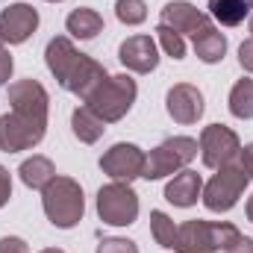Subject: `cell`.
Returning <instances> with one entry per match:
<instances>
[{
	"mask_svg": "<svg viewBox=\"0 0 253 253\" xmlns=\"http://www.w3.org/2000/svg\"><path fill=\"white\" fill-rule=\"evenodd\" d=\"M44 62H47V71L56 77V83L62 85L65 91L77 94L83 103L112 77L97 59H91L88 53H83L68 36H56V39L47 42Z\"/></svg>",
	"mask_w": 253,
	"mask_h": 253,
	"instance_id": "obj_1",
	"label": "cell"
},
{
	"mask_svg": "<svg viewBox=\"0 0 253 253\" xmlns=\"http://www.w3.org/2000/svg\"><path fill=\"white\" fill-rule=\"evenodd\" d=\"M42 206L47 221L56 230H71L83 221L85 215V194L83 186L74 177H53L44 189H42Z\"/></svg>",
	"mask_w": 253,
	"mask_h": 253,
	"instance_id": "obj_2",
	"label": "cell"
},
{
	"mask_svg": "<svg viewBox=\"0 0 253 253\" xmlns=\"http://www.w3.org/2000/svg\"><path fill=\"white\" fill-rule=\"evenodd\" d=\"M239 227L230 221H186L177 230V253H218L230 251L239 239Z\"/></svg>",
	"mask_w": 253,
	"mask_h": 253,
	"instance_id": "obj_3",
	"label": "cell"
},
{
	"mask_svg": "<svg viewBox=\"0 0 253 253\" xmlns=\"http://www.w3.org/2000/svg\"><path fill=\"white\" fill-rule=\"evenodd\" d=\"M200 144L197 138L191 135H171L165 138L162 144H156L150 153H147V162H144V180H165L183 168H189L197 156Z\"/></svg>",
	"mask_w": 253,
	"mask_h": 253,
	"instance_id": "obj_4",
	"label": "cell"
},
{
	"mask_svg": "<svg viewBox=\"0 0 253 253\" xmlns=\"http://www.w3.org/2000/svg\"><path fill=\"white\" fill-rule=\"evenodd\" d=\"M135 97H138L135 80H132L129 74H115V77H109V80L85 100V106H88L94 115H100L106 124H115V121H121L126 112L132 109Z\"/></svg>",
	"mask_w": 253,
	"mask_h": 253,
	"instance_id": "obj_5",
	"label": "cell"
},
{
	"mask_svg": "<svg viewBox=\"0 0 253 253\" xmlns=\"http://www.w3.org/2000/svg\"><path fill=\"white\" fill-rule=\"evenodd\" d=\"M248 183H251V177L245 174V168L236 162V165H227V168H218L215 174H212V180L209 183H203V194H200V200H203V206L209 209V212H230L236 203H239V197L245 194L248 189Z\"/></svg>",
	"mask_w": 253,
	"mask_h": 253,
	"instance_id": "obj_6",
	"label": "cell"
},
{
	"mask_svg": "<svg viewBox=\"0 0 253 253\" xmlns=\"http://www.w3.org/2000/svg\"><path fill=\"white\" fill-rule=\"evenodd\" d=\"M138 209H141L138 194H135V189L129 183L112 180V183L100 186V191H97V215L109 227H129V224H135L138 221Z\"/></svg>",
	"mask_w": 253,
	"mask_h": 253,
	"instance_id": "obj_7",
	"label": "cell"
},
{
	"mask_svg": "<svg viewBox=\"0 0 253 253\" xmlns=\"http://www.w3.org/2000/svg\"><path fill=\"white\" fill-rule=\"evenodd\" d=\"M47 132V121H39L33 115L24 112H6L0 115V150L3 153H21V150H33L42 144Z\"/></svg>",
	"mask_w": 253,
	"mask_h": 253,
	"instance_id": "obj_8",
	"label": "cell"
},
{
	"mask_svg": "<svg viewBox=\"0 0 253 253\" xmlns=\"http://www.w3.org/2000/svg\"><path fill=\"white\" fill-rule=\"evenodd\" d=\"M200 159L206 168L218 171V168H227V165H236L239 162V153H242V141L236 135V129L224 124H209L200 129Z\"/></svg>",
	"mask_w": 253,
	"mask_h": 253,
	"instance_id": "obj_9",
	"label": "cell"
},
{
	"mask_svg": "<svg viewBox=\"0 0 253 253\" xmlns=\"http://www.w3.org/2000/svg\"><path fill=\"white\" fill-rule=\"evenodd\" d=\"M144 162H147V153L132 144V141H118L112 144L103 156H100V171L109 177V180H118V183H132L144 174Z\"/></svg>",
	"mask_w": 253,
	"mask_h": 253,
	"instance_id": "obj_10",
	"label": "cell"
},
{
	"mask_svg": "<svg viewBox=\"0 0 253 253\" xmlns=\"http://www.w3.org/2000/svg\"><path fill=\"white\" fill-rule=\"evenodd\" d=\"M159 24L171 27L180 36H191V39L200 36V33H206L209 27H215L212 18H209V12H200L189 0H171V3H165L162 12H159Z\"/></svg>",
	"mask_w": 253,
	"mask_h": 253,
	"instance_id": "obj_11",
	"label": "cell"
},
{
	"mask_svg": "<svg viewBox=\"0 0 253 253\" xmlns=\"http://www.w3.org/2000/svg\"><path fill=\"white\" fill-rule=\"evenodd\" d=\"M6 97H9V103H12L15 112H24V115L39 118V121H47L50 94H47V88H44L39 80H18V83H9Z\"/></svg>",
	"mask_w": 253,
	"mask_h": 253,
	"instance_id": "obj_12",
	"label": "cell"
},
{
	"mask_svg": "<svg viewBox=\"0 0 253 253\" xmlns=\"http://www.w3.org/2000/svg\"><path fill=\"white\" fill-rule=\"evenodd\" d=\"M165 109H168V115L177 121V124H197L200 118H203V109H206V103H203V91L197 88V85H191V83H177V85H171L168 88V94H165Z\"/></svg>",
	"mask_w": 253,
	"mask_h": 253,
	"instance_id": "obj_13",
	"label": "cell"
},
{
	"mask_svg": "<svg viewBox=\"0 0 253 253\" xmlns=\"http://www.w3.org/2000/svg\"><path fill=\"white\" fill-rule=\"evenodd\" d=\"M39 30V12L30 3H12L0 12L3 44H24Z\"/></svg>",
	"mask_w": 253,
	"mask_h": 253,
	"instance_id": "obj_14",
	"label": "cell"
},
{
	"mask_svg": "<svg viewBox=\"0 0 253 253\" xmlns=\"http://www.w3.org/2000/svg\"><path fill=\"white\" fill-rule=\"evenodd\" d=\"M118 59L132 74H150L159 65V44L150 36H129L118 47Z\"/></svg>",
	"mask_w": 253,
	"mask_h": 253,
	"instance_id": "obj_15",
	"label": "cell"
},
{
	"mask_svg": "<svg viewBox=\"0 0 253 253\" xmlns=\"http://www.w3.org/2000/svg\"><path fill=\"white\" fill-rule=\"evenodd\" d=\"M200 194H203V177L197 171H189V168L177 171L168 180V186H165V200L174 203V206H180V209L194 206L200 200Z\"/></svg>",
	"mask_w": 253,
	"mask_h": 253,
	"instance_id": "obj_16",
	"label": "cell"
},
{
	"mask_svg": "<svg viewBox=\"0 0 253 253\" xmlns=\"http://www.w3.org/2000/svg\"><path fill=\"white\" fill-rule=\"evenodd\" d=\"M65 30H68L71 39H80V42L97 39V33H103V15H100L97 9L80 6V9H74V12L65 18Z\"/></svg>",
	"mask_w": 253,
	"mask_h": 253,
	"instance_id": "obj_17",
	"label": "cell"
},
{
	"mask_svg": "<svg viewBox=\"0 0 253 253\" xmlns=\"http://www.w3.org/2000/svg\"><path fill=\"white\" fill-rule=\"evenodd\" d=\"M253 15V0H209V18L221 27H239Z\"/></svg>",
	"mask_w": 253,
	"mask_h": 253,
	"instance_id": "obj_18",
	"label": "cell"
},
{
	"mask_svg": "<svg viewBox=\"0 0 253 253\" xmlns=\"http://www.w3.org/2000/svg\"><path fill=\"white\" fill-rule=\"evenodd\" d=\"M18 177H21V183L27 186V189H36L42 191L53 177H56V165L47 159V156H30V159H24L21 162V168H18Z\"/></svg>",
	"mask_w": 253,
	"mask_h": 253,
	"instance_id": "obj_19",
	"label": "cell"
},
{
	"mask_svg": "<svg viewBox=\"0 0 253 253\" xmlns=\"http://www.w3.org/2000/svg\"><path fill=\"white\" fill-rule=\"evenodd\" d=\"M191 42H194V56H197L200 62L218 65L224 56H227V36H224L218 27H209L206 33L194 36Z\"/></svg>",
	"mask_w": 253,
	"mask_h": 253,
	"instance_id": "obj_20",
	"label": "cell"
},
{
	"mask_svg": "<svg viewBox=\"0 0 253 253\" xmlns=\"http://www.w3.org/2000/svg\"><path fill=\"white\" fill-rule=\"evenodd\" d=\"M71 129H74V135H77L83 144H94V141H100V135H103V129H106V121H103L100 115H94V112L83 103V106H77L74 115H71Z\"/></svg>",
	"mask_w": 253,
	"mask_h": 253,
	"instance_id": "obj_21",
	"label": "cell"
},
{
	"mask_svg": "<svg viewBox=\"0 0 253 253\" xmlns=\"http://www.w3.org/2000/svg\"><path fill=\"white\" fill-rule=\"evenodd\" d=\"M230 115L239 121H251L253 118V80L242 77L233 88H230Z\"/></svg>",
	"mask_w": 253,
	"mask_h": 253,
	"instance_id": "obj_22",
	"label": "cell"
},
{
	"mask_svg": "<svg viewBox=\"0 0 253 253\" xmlns=\"http://www.w3.org/2000/svg\"><path fill=\"white\" fill-rule=\"evenodd\" d=\"M177 230H180V224H174L171 215H165L162 209H153L150 212V233H153V239H156L159 248L177 251Z\"/></svg>",
	"mask_w": 253,
	"mask_h": 253,
	"instance_id": "obj_23",
	"label": "cell"
},
{
	"mask_svg": "<svg viewBox=\"0 0 253 253\" xmlns=\"http://www.w3.org/2000/svg\"><path fill=\"white\" fill-rule=\"evenodd\" d=\"M115 18L126 27H138L147 21V3L144 0H115Z\"/></svg>",
	"mask_w": 253,
	"mask_h": 253,
	"instance_id": "obj_24",
	"label": "cell"
},
{
	"mask_svg": "<svg viewBox=\"0 0 253 253\" xmlns=\"http://www.w3.org/2000/svg\"><path fill=\"white\" fill-rule=\"evenodd\" d=\"M156 39H159V47H162L171 59H183V56H186V39H183L180 33H174L171 27L159 24V27H156Z\"/></svg>",
	"mask_w": 253,
	"mask_h": 253,
	"instance_id": "obj_25",
	"label": "cell"
},
{
	"mask_svg": "<svg viewBox=\"0 0 253 253\" xmlns=\"http://www.w3.org/2000/svg\"><path fill=\"white\" fill-rule=\"evenodd\" d=\"M94 253H138V245L132 239H124V236H109L97 245Z\"/></svg>",
	"mask_w": 253,
	"mask_h": 253,
	"instance_id": "obj_26",
	"label": "cell"
},
{
	"mask_svg": "<svg viewBox=\"0 0 253 253\" xmlns=\"http://www.w3.org/2000/svg\"><path fill=\"white\" fill-rule=\"evenodd\" d=\"M12 71H15V59L6 47H0V85H9L12 80Z\"/></svg>",
	"mask_w": 253,
	"mask_h": 253,
	"instance_id": "obj_27",
	"label": "cell"
},
{
	"mask_svg": "<svg viewBox=\"0 0 253 253\" xmlns=\"http://www.w3.org/2000/svg\"><path fill=\"white\" fill-rule=\"evenodd\" d=\"M239 65H242L248 74H253V36L239 44Z\"/></svg>",
	"mask_w": 253,
	"mask_h": 253,
	"instance_id": "obj_28",
	"label": "cell"
},
{
	"mask_svg": "<svg viewBox=\"0 0 253 253\" xmlns=\"http://www.w3.org/2000/svg\"><path fill=\"white\" fill-rule=\"evenodd\" d=\"M0 253H30V248H27L24 239H18V236H6V239H0Z\"/></svg>",
	"mask_w": 253,
	"mask_h": 253,
	"instance_id": "obj_29",
	"label": "cell"
},
{
	"mask_svg": "<svg viewBox=\"0 0 253 253\" xmlns=\"http://www.w3.org/2000/svg\"><path fill=\"white\" fill-rule=\"evenodd\" d=\"M9 197H12V174L0 165V209L9 203Z\"/></svg>",
	"mask_w": 253,
	"mask_h": 253,
	"instance_id": "obj_30",
	"label": "cell"
},
{
	"mask_svg": "<svg viewBox=\"0 0 253 253\" xmlns=\"http://www.w3.org/2000/svg\"><path fill=\"white\" fill-rule=\"evenodd\" d=\"M239 165L245 168V174H248V177L253 180V141L242 147V153H239Z\"/></svg>",
	"mask_w": 253,
	"mask_h": 253,
	"instance_id": "obj_31",
	"label": "cell"
},
{
	"mask_svg": "<svg viewBox=\"0 0 253 253\" xmlns=\"http://www.w3.org/2000/svg\"><path fill=\"white\" fill-rule=\"evenodd\" d=\"M227 253H253V239H251V236H239V239H236V245H233Z\"/></svg>",
	"mask_w": 253,
	"mask_h": 253,
	"instance_id": "obj_32",
	"label": "cell"
},
{
	"mask_svg": "<svg viewBox=\"0 0 253 253\" xmlns=\"http://www.w3.org/2000/svg\"><path fill=\"white\" fill-rule=\"evenodd\" d=\"M245 212H248V221L253 224V194L248 197V206H245Z\"/></svg>",
	"mask_w": 253,
	"mask_h": 253,
	"instance_id": "obj_33",
	"label": "cell"
},
{
	"mask_svg": "<svg viewBox=\"0 0 253 253\" xmlns=\"http://www.w3.org/2000/svg\"><path fill=\"white\" fill-rule=\"evenodd\" d=\"M39 253H65V251H59V248H44V251H39Z\"/></svg>",
	"mask_w": 253,
	"mask_h": 253,
	"instance_id": "obj_34",
	"label": "cell"
},
{
	"mask_svg": "<svg viewBox=\"0 0 253 253\" xmlns=\"http://www.w3.org/2000/svg\"><path fill=\"white\" fill-rule=\"evenodd\" d=\"M251 33H253V15H251Z\"/></svg>",
	"mask_w": 253,
	"mask_h": 253,
	"instance_id": "obj_35",
	"label": "cell"
},
{
	"mask_svg": "<svg viewBox=\"0 0 253 253\" xmlns=\"http://www.w3.org/2000/svg\"><path fill=\"white\" fill-rule=\"evenodd\" d=\"M47 3H62V0H47Z\"/></svg>",
	"mask_w": 253,
	"mask_h": 253,
	"instance_id": "obj_36",
	"label": "cell"
},
{
	"mask_svg": "<svg viewBox=\"0 0 253 253\" xmlns=\"http://www.w3.org/2000/svg\"><path fill=\"white\" fill-rule=\"evenodd\" d=\"M0 47H3V33H0Z\"/></svg>",
	"mask_w": 253,
	"mask_h": 253,
	"instance_id": "obj_37",
	"label": "cell"
}]
</instances>
